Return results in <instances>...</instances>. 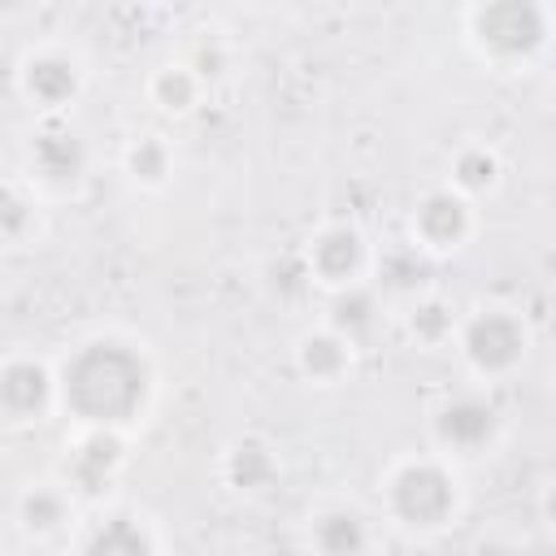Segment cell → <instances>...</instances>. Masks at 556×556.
I'll list each match as a JSON object with an SVG mask.
<instances>
[{"mask_svg": "<svg viewBox=\"0 0 556 556\" xmlns=\"http://www.w3.org/2000/svg\"><path fill=\"white\" fill-rule=\"evenodd\" d=\"M148 391V369L143 361L122 348V343H83L56 382V395L65 400V408H74L83 421H91L96 430L104 426H122L139 413Z\"/></svg>", "mask_w": 556, "mask_h": 556, "instance_id": "1", "label": "cell"}, {"mask_svg": "<svg viewBox=\"0 0 556 556\" xmlns=\"http://www.w3.org/2000/svg\"><path fill=\"white\" fill-rule=\"evenodd\" d=\"M387 504L404 526L434 530L456 513V482L439 460H404L387 478Z\"/></svg>", "mask_w": 556, "mask_h": 556, "instance_id": "2", "label": "cell"}, {"mask_svg": "<svg viewBox=\"0 0 556 556\" xmlns=\"http://www.w3.org/2000/svg\"><path fill=\"white\" fill-rule=\"evenodd\" d=\"M460 343H465V356L473 361V369H482V374H504V369H513V365L521 361V352H526V330H521V321H517L513 313L486 308V313L469 317Z\"/></svg>", "mask_w": 556, "mask_h": 556, "instance_id": "3", "label": "cell"}, {"mask_svg": "<svg viewBox=\"0 0 556 556\" xmlns=\"http://www.w3.org/2000/svg\"><path fill=\"white\" fill-rule=\"evenodd\" d=\"M473 30L491 52L521 56L543 43V9L534 4H486L473 9Z\"/></svg>", "mask_w": 556, "mask_h": 556, "instance_id": "4", "label": "cell"}, {"mask_svg": "<svg viewBox=\"0 0 556 556\" xmlns=\"http://www.w3.org/2000/svg\"><path fill=\"white\" fill-rule=\"evenodd\" d=\"M413 235L426 252H447L460 248V239L469 235V204L460 191H430L417 213H413Z\"/></svg>", "mask_w": 556, "mask_h": 556, "instance_id": "5", "label": "cell"}, {"mask_svg": "<svg viewBox=\"0 0 556 556\" xmlns=\"http://www.w3.org/2000/svg\"><path fill=\"white\" fill-rule=\"evenodd\" d=\"M308 269H313L326 287H334V291L356 287V278H361V269H365V239H361L352 226H330V230H321V235L313 239V248H308Z\"/></svg>", "mask_w": 556, "mask_h": 556, "instance_id": "6", "label": "cell"}, {"mask_svg": "<svg viewBox=\"0 0 556 556\" xmlns=\"http://www.w3.org/2000/svg\"><path fill=\"white\" fill-rule=\"evenodd\" d=\"M56 400V378L39 365V361H9L0 369V408L17 421H30L39 413H48V404Z\"/></svg>", "mask_w": 556, "mask_h": 556, "instance_id": "7", "label": "cell"}, {"mask_svg": "<svg viewBox=\"0 0 556 556\" xmlns=\"http://www.w3.org/2000/svg\"><path fill=\"white\" fill-rule=\"evenodd\" d=\"M434 434L443 447L456 452H478L495 434V408L482 404L478 395H456L434 413Z\"/></svg>", "mask_w": 556, "mask_h": 556, "instance_id": "8", "label": "cell"}, {"mask_svg": "<svg viewBox=\"0 0 556 556\" xmlns=\"http://www.w3.org/2000/svg\"><path fill=\"white\" fill-rule=\"evenodd\" d=\"M22 87H26V96H30L35 104L61 109V104H70L74 91H78V70H74L70 56L39 52V56H30V61L22 65Z\"/></svg>", "mask_w": 556, "mask_h": 556, "instance_id": "9", "label": "cell"}, {"mask_svg": "<svg viewBox=\"0 0 556 556\" xmlns=\"http://www.w3.org/2000/svg\"><path fill=\"white\" fill-rule=\"evenodd\" d=\"M369 521L356 508H330L313 521V547L321 556H369Z\"/></svg>", "mask_w": 556, "mask_h": 556, "instance_id": "10", "label": "cell"}, {"mask_svg": "<svg viewBox=\"0 0 556 556\" xmlns=\"http://www.w3.org/2000/svg\"><path fill=\"white\" fill-rule=\"evenodd\" d=\"M30 161L39 169V178L48 182H74L87 165V148L74 130H52V135H39L35 148H30Z\"/></svg>", "mask_w": 556, "mask_h": 556, "instance_id": "11", "label": "cell"}, {"mask_svg": "<svg viewBox=\"0 0 556 556\" xmlns=\"http://www.w3.org/2000/svg\"><path fill=\"white\" fill-rule=\"evenodd\" d=\"M83 556H152V539L135 517H104L87 534Z\"/></svg>", "mask_w": 556, "mask_h": 556, "instance_id": "12", "label": "cell"}, {"mask_svg": "<svg viewBox=\"0 0 556 556\" xmlns=\"http://www.w3.org/2000/svg\"><path fill=\"white\" fill-rule=\"evenodd\" d=\"M295 356H300V369L308 378L334 382L348 369V361H352V343L343 334H334V330H317V334H304L300 339V352Z\"/></svg>", "mask_w": 556, "mask_h": 556, "instance_id": "13", "label": "cell"}, {"mask_svg": "<svg viewBox=\"0 0 556 556\" xmlns=\"http://www.w3.org/2000/svg\"><path fill=\"white\" fill-rule=\"evenodd\" d=\"M226 473L239 491H261L269 478H274V456L261 439H239L230 452H226Z\"/></svg>", "mask_w": 556, "mask_h": 556, "instance_id": "14", "label": "cell"}, {"mask_svg": "<svg viewBox=\"0 0 556 556\" xmlns=\"http://www.w3.org/2000/svg\"><path fill=\"white\" fill-rule=\"evenodd\" d=\"M374 313H378L374 291H365V287H343V291L334 295V304H330V330L352 343L356 334H365V330L374 326Z\"/></svg>", "mask_w": 556, "mask_h": 556, "instance_id": "15", "label": "cell"}, {"mask_svg": "<svg viewBox=\"0 0 556 556\" xmlns=\"http://www.w3.org/2000/svg\"><path fill=\"white\" fill-rule=\"evenodd\" d=\"M17 513H22V526L30 534H52V530H61L70 504H65V495L56 486H30L22 495V504H17Z\"/></svg>", "mask_w": 556, "mask_h": 556, "instance_id": "16", "label": "cell"}, {"mask_svg": "<svg viewBox=\"0 0 556 556\" xmlns=\"http://www.w3.org/2000/svg\"><path fill=\"white\" fill-rule=\"evenodd\" d=\"M113 465H117V439H109L104 430H96V434L78 447V456H74V482H78L83 491H96V486L109 478Z\"/></svg>", "mask_w": 556, "mask_h": 556, "instance_id": "17", "label": "cell"}, {"mask_svg": "<svg viewBox=\"0 0 556 556\" xmlns=\"http://www.w3.org/2000/svg\"><path fill=\"white\" fill-rule=\"evenodd\" d=\"M195 91H200V78L187 70V65H165L156 78H152V96L165 113H187L195 104Z\"/></svg>", "mask_w": 556, "mask_h": 556, "instance_id": "18", "label": "cell"}, {"mask_svg": "<svg viewBox=\"0 0 556 556\" xmlns=\"http://www.w3.org/2000/svg\"><path fill=\"white\" fill-rule=\"evenodd\" d=\"M130 174L139 182H161L169 174V152H165V143L156 135H148V139H139L130 148Z\"/></svg>", "mask_w": 556, "mask_h": 556, "instance_id": "19", "label": "cell"}, {"mask_svg": "<svg viewBox=\"0 0 556 556\" xmlns=\"http://www.w3.org/2000/svg\"><path fill=\"white\" fill-rule=\"evenodd\" d=\"M35 222V208L30 200L17 191V187H0V235L4 239H22Z\"/></svg>", "mask_w": 556, "mask_h": 556, "instance_id": "20", "label": "cell"}, {"mask_svg": "<svg viewBox=\"0 0 556 556\" xmlns=\"http://www.w3.org/2000/svg\"><path fill=\"white\" fill-rule=\"evenodd\" d=\"M408 326H413V334H417V339L439 343V339L452 330V313H447V304H439V300H417V304H413Z\"/></svg>", "mask_w": 556, "mask_h": 556, "instance_id": "21", "label": "cell"}, {"mask_svg": "<svg viewBox=\"0 0 556 556\" xmlns=\"http://www.w3.org/2000/svg\"><path fill=\"white\" fill-rule=\"evenodd\" d=\"M491 178H495V156H491V152L469 148V152L456 156V187H460V191H478V187H486Z\"/></svg>", "mask_w": 556, "mask_h": 556, "instance_id": "22", "label": "cell"}, {"mask_svg": "<svg viewBox=\"0 0 556 556\" xmlns=\"http://www.w3.org/2000/svg\"><path fill=\"white\" fill-rule=\"evenodd\" d=\"M473 556H517V547H504V543H482Z\"/></svg>", "mask_w": 556, "mask_h": 556, "instance_id": "23", "label": "cell"}]
</instances>
